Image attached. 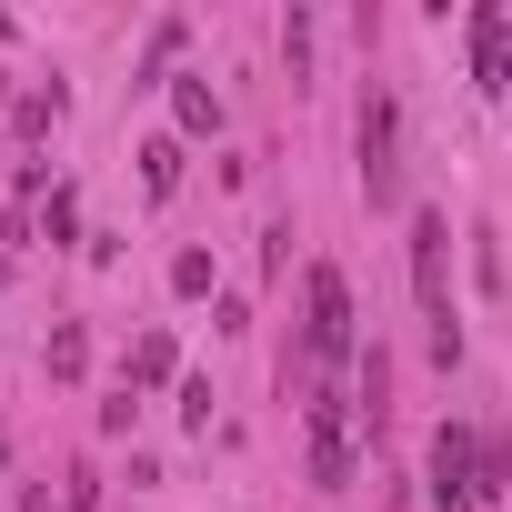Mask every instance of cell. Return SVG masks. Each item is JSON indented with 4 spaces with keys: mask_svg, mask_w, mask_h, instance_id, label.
<instances>
[{
    "mask_svg": "<svg viewBox=\"0 0 512 512\" xmlns=\"http://www.w3.org/2000/svg\"><path fill=\"white\" fill-rule=\"evenodd\" d=\"M171 362H181V352H171V332H141V342H131V392L171 382Z\"/></svg>",
    "mask_w": 512,
    "mask_h": 512,
    "instance_id": "52a82bcc",
    "label": "cell"
},
{
    "mask_svg": "<svg viewBox=\"0 0 512 512\" xmlns=\"http://www.w3.org/2000/svg\"><path fill=\"white\" fill-rule=\"evenodd\" d=\"M141 191H151V201L181 191V141H141Z\"/></svg>",
    "mask_w": 512,
    "mask_h": 512,
    "instance_id": "8992f818",
    "label": "cell"
},
{
    "mask_svg": "<svg viewBox=\"0 0 512 512\" xmlns=\"http://www.w3.org/2000/svg\"><path fill=\"white\" fill-rule=\"evenodd\" d=\"M302 342H312V362H352V282L332 272V262H312V282H302Z\"/></svg>",
    "mask_w": 512,
    "mask_h": 512,
    "instance_id": "7a4b0ae2",
    "label": "cell"
},
{
    "mask_svg": "<svg viewBox=\"0 0 512 512\" xmlns=\"http://www.w3.org/2000/svg\"><path fill=\"white\" fill-rule=\"evenodd\" d=\"M81 362H91V342H81V322H61V332H51V372H61V382H71V372H81Z\"/></svg>",
    "mask_w": 512,
    "mask_h": 512,
    "instance_id": "7c38bea8",
    "label": "cell"
},
{
    "mask_svg": "<svg viewBox=\"0 0 512 512\" xmlns=\"http://www.w3.org/2000/svg\"><path fill=\"white\" fill-rule=\"evenodd\" d=\"M482 91H502V101H512V21H502V41H492V61H482Z\"/></svg>",
    "mask_w": 512,
    "mask_h": 512,
    "instance_id": "4fadbf2b",
    "label": "cell"
},
{
    "mask_svg": "<svg viewBox=\"0 0 512 512\" xmlns=\"http://www.w3.org/2000/svg\"><path fill=\"white\" fill-rule=\"evenodd\" d=\"M312 482L322 492L352 482V402L342 392H312Z\"/></svg>",
    "mask_w": 512,
    "mask_h": 512,
    "instance_id": "5b68a950",
    "label": "cell"
},
{
    "mask_svg": "<svg viewBox=\"0 0 512 512\" xmlns=\"http://www.w3.org/2000/svg\"><path fill=\"white\" fill-rule=\"evenodd\" d=\"M442 282H452V221H442V211H412V292H422V312H432V352L452 362V352H462V332H452Z\"/></svg>",
    "mask_w": 512,
    "mask_h": 512,
    "instance_id": "6da1fadb",
    "label": "cell"
},
{
    "mask_svg": "<svg viewBox=\"0 0 512 512\" xmlns=\"http://www.w3.org/2000/svg\"><path fill=\"white\" fill-rule=\"evenodd\" d=\"M432 502L442 512H472L482 502V442H472V422H442L432 432Z\"/></svg>",
    "mask_w": 512,
    "mask_h": 512,
    "instance_id": "3957f363",
    "label": "cell"
},
{
    "mask_svg": "<svg viewBox=\"0 0 512 512\" xmlns=\"http://www.w3.org/2000/svg\"><path fill=\"white\" fill-rule=\"evenodd\" d=\"M171 292H181V302L211 292V251H181V262H171Z\"/></svg>",
    "mask_w": 512,
    "mask_h": 512,
    "instance_id": "8fae6325",
    "label": "cell"
},
{
    "mask_svg": "<svg viewBox=\"0 0 512 512\" xmlns=\"http://www.w3.org/2000/svg\"><path fill=\"white\" fill-rule=\"evenodd\" d=\"M171 111H181V131H221V101H211V81H171Z\"/></svg>",
    "mask_w": 512,
    "mask_h": 512,
    "instance_id": "ba28073f",
    "label": "cell"
},
{
    "mask_svg": "<svg viewBox=\"0 0 512 512\" xmlns=\"http://www.w3.org/2000/svg\"><path fill=\"white\" fill-rule=\"evenodd\" d=\"M181 41H191V31H181V21H161V31H151V51H141V71H131V91H151V81L171 71V51H181Z\"/></svg>",
    "mask_w": 512,
    "mask_h": 512,
    "instance_id": "30bf717a",
    "label": "cell"
},
{
    "mask_svg": "<svg viewBox=\"0 0 512 512\" xmlns=\"http://www.w3.org/2000/svg\"><path fill=\"white\" fill-rule=\"evenodd\" d=\"M362 191L372 201H402V111L382 91L362 101Z\"/></svg>",
    "mask_w": 512,
    "mask_h": 512,
    "instance_id": "277c9868",
    "label": "cell"
},
{
    "mask_svg": "<svg viewBox=\"0 0 512 512\" xmlns=\"http://www.w3.org/2000/svg\"><path fill=\"white\" fill-rule=\"evenodd\" d=\"M472 442H482V502H502V492H512V442H502L492 422H482Z\"/></svg>",
    "mask_w": 512,
    "mask_h": 512,
    "instance_id": "9c48e42d",
    "label": "cell"
}]
</instances>
